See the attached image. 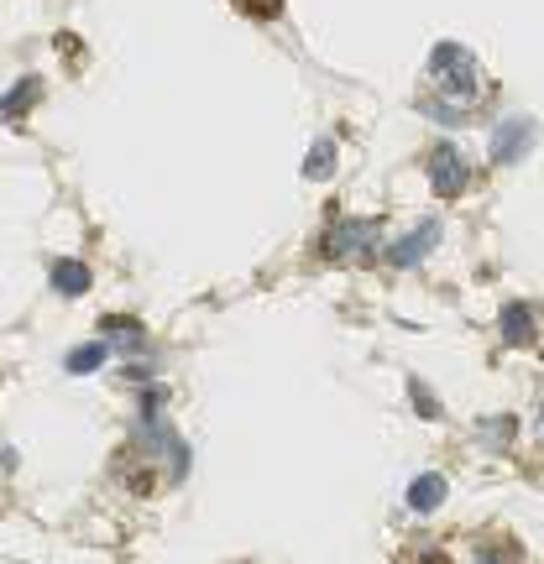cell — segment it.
Listing matches in <instances>:
<instances>
[{
	"instance_id": "6da1fadb",
	"label": "cell",
	"mask_w": 544,
	"mask_h": 564,
	"mask_svg": "<svg viewBox=\"0 0 544 564\" xmlns=\"http://www.w3.org/2000/svg\"><path fill=\"white\" fill-rule=\"evenodd\" d=\"M429 74H435L445 89H456V94H471L476 89V58L466 53V47H456V42H440L435 53H429Z\"/></svg>"
},
{
	"instance_id": "7a4b0ae2",
	"label": "cell",
	"mask_w": 544,
	"mask_h": 564,
	"mask_svg": "<svg viewBox=\"0 0 544 564\" xmlns=\"http://www.w3.org/2000/svg\"><path fill=\"white\" fill-rule=\"evenodd\" d=\"M429 183H435V194H445V199L466 194L471 168H466V157H461L456 141H440V147H435V157H429Z\"/></svg>"
},
{
	"instance_id": "3957f363",
	"label": "cell",
	"mask_w": 544,
	"mask_h": 564,
	"mask_svg": "<svg viewBox=\"0 0 544 564\" xmlns=\"http://www.w3.org/2000/svg\"><path fill=\"white\" fill-rule=\"evenodd\" d=\"M529 147H534V121H524V115H508L492 131V162H518Z\"/></svg>"
},
{
	"instance_id": "277c9868",
	"label": "cell",
	"mask_w": 544,
	"mask_h": 564,
	"mask_svg": "<svg viewBox=\"0 0 544 564\" xmlns=\"http://www.w3.org/2000/svg\"><path fill=\"white\" fill-rule=\"evenodd\" d=\"M440 246V225L429 220V225H419V230H408V235H398V241L388 246V262L393 267H419L429 251Z\"/></svg>"
},
{
	"instance_id": "5b68a950",
	"label": "cell",
	"mask_w": 544,
	"mask_h": 564,
	"mask_svg": "<svg viewBox=\"0 0 544 564\" xmlns=\"http://www.w3.org/2000/svg\"><path fill=\"white\" fill-rule=\"evenodd\" d=\"M100 340L110 345V350H126V356H142L147 350V329L136 324V319H100Z\"/></svg>"
},
{
	"instance_id": "8992f818",
	"label": "cell",
	"mask_w": 544,
	"mask_h": 564,
	"mask_svg": "<svg viewBox=\"0 0 544 564\" xmlns=\"http://www.w3.org/2000/svg\"><path fill=\"white\" fill-rule=\"evenodd\" d=\"M372 230H377L372 220H335V225H330V235H325V256L361 251V246H367V235H372Z\"/></svg>"
},
{
	"instance_id": "52a82bcc",
	"label": "cell",
	"mask_w": 544,
	"mask_h": 564,
	"mask_svg": "<svg viewBox=\"0 0 544 564\" xmlns=\"http://www.w3.org/2000/svg\"><path fill=\"white\" fill-rule=\"evenodd\" d=\"M445 491H450V481L435 476V470H424V476H414V486H408L403 497H408V507H414V512H435L445 502Z\"/></svg>"
},
{
	"instance_id": "ba28073f",
	"label": "cell",
	"mask_w": 544,
	"mask_h": 564,
	"mask_svg": "<svg viewBox=\"0 0 544 564\" xmlns=\"http://www.w3.org/2000/svg\"><path fill=\"white\" fill-rule=\"evenodd\" d=\"M110 356H116V350H110L105 340H89V345H74V350H68L63 366L74 371V376H89V371H95L100 361H110Z\"/></svg>"
},
{
	"instance_id": "9c48e42d",
	"label": "cell",
	"mask_w": 544,
	"mask_h": 564,
	"mask_svg": "<svg viewBox=\"0 0 544 564\" xmlns=\"http://www.w3.org/2000/svg\"><path fill=\"white\" fill-rule=\"evenodd\" d=\"M89 267L84 262H53V288L58 293H68V298H79V293H89Z\"/></svg>"
},
{
	"instance_id": "30bf717a",
	"label": "cell",
	"mask_w": 544,
	"mask_h": 564,
	"mask_svg": "<svg viewBox=\"0 0 544 564\" xmlns=\"http://www.w3.org/2000/svg\"><path fill=\"white\" fill-rule=\"evenodd\" d=\"M503 340L508 345H529L534 340V314L524 309V303H508L503 309Z\"/></svg>"
},
{
	"instance_id": "8fae6325",
	"label": "cell",
	"mask_w": 544,
	"mask_h": 564,
	"mask_svg": "<svg viewBox=\"0 0 544 564\" xmlns=\"http://www.w3.org/2000/svg\"><path fill=\"white\" fill-rule=\"evenodd\" d=\"M42 94V79H27V84H16L6 100H0V121H16V115H27V105Z\"/></svg>"
},
{
	"instance_id": "7c38bea8",
	"label": "cell",
	"mask_w": 544,
	"mask_h": 564,
	"mask_svg": "<svg viewBox=\"0 0 544 564\" xmlns=\"http://www.w3.org/2000/svg\"><path fill=\"white\" fill-rule=\"evenodd\" d=\"M330 173H335V147L320 141V147L309 152V162H304V178H330Z\"/></svg>"
},
{
	"instance_id": "4fadbf2b",
	"label": "cell",
	"mask_w": 544,
	"mask_h": 564,
	"mask_svg": "<svg viewBox=\"0 0 544 564\" xmlns=\"http://www.w3.org/2000/svg\"><path fill=\"white\" fill-rule=\"evenodd\" d=\"M476 434L492 439V450H503V444L513 439V418H487V423H476Z\"/></svg>"
},
{
	"instance_id": "5bb4252c",
	"label": "cell",
	"mask_w": 544,
	"mask_h": 564,
	"mask_svg": "<svg viewBox=\"0 0 544 564\" xmlns=\"http://www.w3.org/2000/svg\"><path fill=\"white\" fill-rule=\"evenodd\" d=\"M408 392H414V408H419V418H440V403H435V392H429L419 376L408 382Z\"/></svg>"
},
{
	"instance_id": "9a60e30c",
	"label": "cell",
	"mask_w": 544,
	"mask_h": 564,
	"mask_svg": "<svg viewBox=\"0 0 544 564\" xmlns=\"http://www.w3.org/2000/svg\"><path fill=\"white\" fill-rule=\"evenodd\" d=\"M424 564H450V559H445V554H429V559H424Z\"/></svg>"
},
{
	"instance_id": "2e32d148",
	"label": "cell",
	"mask_w": 544,
	"mask_h": 564,
	"mask_svg": "<svg viewBox=\"0 0 544 564\" xmlns=\"http://www.w3.org/2000/svg\"><path fill=\"white\" fill-rule=\"evenodd\" d=\"M476 564H497V559H492V554H487V559H476Z\"/></svg>"
}]
</instances>
